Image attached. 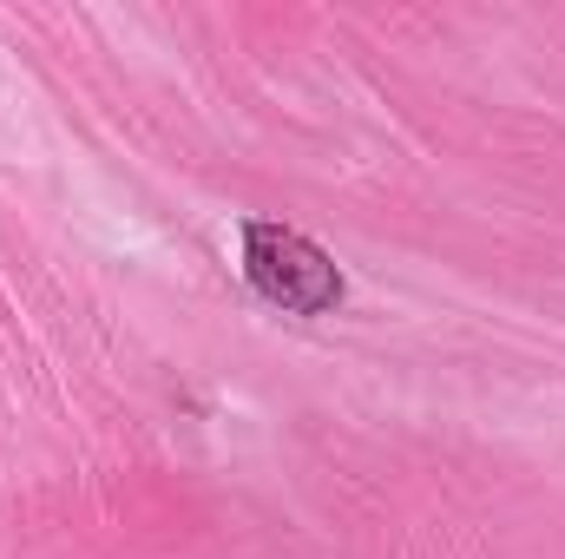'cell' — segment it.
I'll return each mask as SVG.
<instances>
[{
  "label": "cell",
  "instance_id": "obj_1",
  "mask_svg": "<svg viewBox=\"0 0 565 559\" xmlns=\"http://www.w3.org/2000/svg\"><path fill=\"white\" fill-rule=\"evenodd\" d=\"M244 277L257 283L264 303H277L289 316H329L342 303L335 257L316 238H302L289 224H270V218L244 224Z\"/></svg>",
  "mask_w": 565,
  "mask_h": 559
}]
</instances>
